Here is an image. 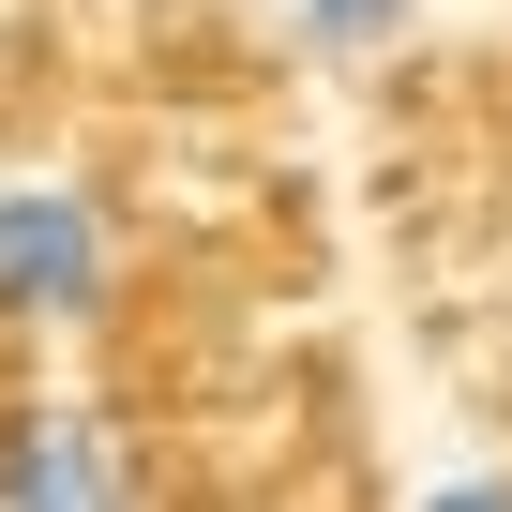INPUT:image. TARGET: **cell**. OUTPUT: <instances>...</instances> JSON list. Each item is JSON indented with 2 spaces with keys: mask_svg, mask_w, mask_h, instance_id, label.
I'll return each mask as SVG.
<instances>
[{
  "mask_svg": "<svg viewBox=\"0 0 512 512\" xmlns=\"http://www.w3.org/2000/svg\"><path fill=\"white\" fill-rule=\"evenodd\" d=\"M422 512H512V482H437Z\"/></svg>",
  "mask_w": 512,
  "mask_h": 512,
  "instance_id": "4",
  "label": "cell"
},
{
  "mask_svg": "<svg viewBox=\"0 0 512 512\" xmlns=\"http://www.w3.org/2000/svg\"><path fill=\"white\" fill-rule=\"evenodd\" d=\"M106 302V211L91 196H0V317H91Z\"/></svg>",
  "mask_w": 512,
  "mask_h": 512,
  "instance_id": "1",
  "label": "cell"
},
{
  "mask_svg": "<svg viewBox=\"0 0 512 512\" xmlns=\"http://www.w3.org/2000/svg\"><path fill=\"white\" fill-rule=\"evenodd\" d=\"M407 16H422V0H302V31H317L332 61H377V46L407 31Z\"/></svg>",
  "mask_w": 512,
  "mask_h": 512,
  "instance_id": "3",
  "label": "cell"
},
{
  "mask_svg": "<svg viewBox=\"0 0 512 512\" xmlns=\"http://www.w3.org/2000/svg\"><path fill=\"white\" fill-rule=\"evenodd\" d=\"M0 512H121V452L91 422H31L0 452Z\"/></svg>",
  "mask_w": 512,
  "mask_h": 512,
  "instance_id": "2",
  "label": "cell"
}]
</instances>
